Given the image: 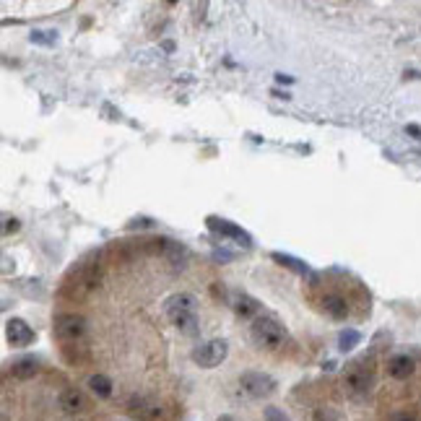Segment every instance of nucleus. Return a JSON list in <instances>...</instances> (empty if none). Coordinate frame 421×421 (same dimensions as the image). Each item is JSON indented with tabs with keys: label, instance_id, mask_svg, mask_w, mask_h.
<instances>
[{
	"label": "nucleus",
	"instance_id": "obj_1",
	"mask_svg": "<svg viewBox=\"0 0 421 421\" xmlns=\"http://www.w3.org/2000/svg\"><path fill=\"white\" fill-rule=\"evenodd\" d=\"M167 320L180 328L183 333L195 335L198 333V315H195V297L193 294H174L164 307Z\"/></svg>",
	"mask_w": 421,
	"mask_h": 421
},
{
	"label": "nucleus",
	"instance_id": "obj_2",
	"mask_svg": "<svg viewBox=\"0 0 421 421\" xmlns=\"http://www.w3.org/2000/svg\"><path fill=\"white\" fill-rule=\"evenodd\" d=\"M55 335H57V341L63 346H78L86 341L88 325L81 315L63 312L55 317Z\"/></svg>",
	"mask_w": 421,
	"mask_h": 421
},
{
	"label": "nucleus",
	"instance_id": "obj_3",
	"mask_svg": "<svg viewBox=\"0 0 421 421\" xmlns=\"http://www.w3.org/2000/svg\"><path fill=\"white\" fill-rule=\"evenodd\" d=\"M250 333H252V341L258 346H265V348H279L283 344V338H286V330H283V325L279 320H273V317H258L252 328H250Z\"/></svg>",
	"mask_w": 421,
	"mask_h": 421
},
{
	"label": "nucleus",
	"instance_id": "obj_4",
	"mask_svg": "<svg viewBox=\"0 0 421 421\" xmlns=\"http://www.w3.org/2000/svg\"><path fill=\"white\" fill-rule=\"evenodd\" d=\"M227 354H229L227 341H221V338H214V341H205V344L195 346L190 357H193V362L198 364V367L214 369V367H218L224 359H227Z\"/></svg>",
	"mask_w": 421,
	"mask_h": 421
},
{
	"label": "nucleus",
	"instance_id": "obj_5",
	"mask_svg": "<svg viewBox=\"0 0 421 421\" xmlns=\"http://www.w3.org/2000/svg\"><path fill=\"white\" fill-rule=\"evenodd\" d=\"M239 388H242V393H247L250 398H265L276 390V380L263 375V372H245L239 377Z\"/></svg>",
	"mask_w": 421,
	"mask_h": 421
},
{
	"label": "nucleus",
	"instance_id": "obj_6",
	"mask_svg": "<svg viewBox=\"0 0 421 421\" xmlns=\"http://www.w3.org/2000/svg\"><path fill=\"white\" fill-rule=\"evenodd\" d=\"M6 335H8L11 346H19V348H21V346H29L34 341V330L24 323V320H19V317L8 320V325H6Z\"/></svg>",
	"mask_w": 421,
	"mask_h": 421
},
{
	"label": "nucleus",
	"instance_id": "obj_7",
	"mask_svg": "<svg viewBox=\"0 0 421 421\" xmlns=\"http://www.w3.org/2000/svg\"><path fill=\"white\" fill-rule=\"evenodd\" d=\"M208 227L214 229L216 234H224V237L237 239L239 245H245V247L250 245V234H247V232H245V229H239V227H234L232 221H224V218L211 216V218H208Z\"/></svg>",
	"mask_w": 421,
	"mask_h": 421
},
{
	"label": "nucleus",
	"instance_id": "obj_8",
	"mask_svg": "<svg viewBox=\"0 0 421 421\" xmlns=\"http://www.w3.org/2000/svg\"><path fill=\"white\" fill-rule=\"evenodd\" d=\"M413 372H416V362L409 354H395L388 362V375L393 380H409Z\"/></svg>",
	"mask_w": 421,
	"mask_h": 421
},
{
	"label": "nucleus",
	"instance_id": "obj_9",
	"mask_svg": "<svg viewBox=\"0 0 421 421\" xmlns=\"http://www.w3.org/2000/svg\"><path fill=\"white\" fill-rule=\"evenodd\" d=\"M320 310H323L328 317H333V320H346L348 302H346V297H341V294H325L323 299H320Z\"/></svg>",
	"mask_w": 421,
	"mask_h": 421
},
{
	"label": "nucleus",
	"instance_id": "obj_10",
	"mask_svg": "<svg viewBox=\"0 0 421 421\" xmlns=\"http://www.w3.org/2000/svg\"><path fill=\"white\" fill-rule=\"evenodd\" d=\"M60 409L65 411V413H78V411H84L86 409V400H84V395L78 393L76 388H68L60 393Z\"/></svg>",
	"mask_w": 421,
	"mask_h": 421
},
{
	"label": "nucleus",
	"instance_id": "obj_11",
	"mask_svg": "<svg viewBox=\"0 0 421 421\" xmlns=\"http://www.w3.org/2000/svg\"><path fill=\"white\" fill-rule=\"evenodd\" d=\"M346 385L354 393H367L369 385H372V372H367V369H351L346 375Z\"/></svg>",
	"mask_w": 421,
	"mask_h": 421
},
{
	"label": "nucleus",
	"instance_id": "obj_12",
	"mask_svg": "<svg viewBox=\"0 0 421 421\" xmlns=\"http://www.w3.org/2000/svg\"><path fill=\"white\" fill-rule=\"evenodd\" d=\"M88 390L97 395V398H112V393H115V385H112V380L107 375H91L88 377Z\"/></svg>",
	"mask_w": 421,
	"mask_h": 421
},
{
	"label": "nucleus",
	"instance_id": "obj_13",
	"mask_svg": "<svg viewBox=\"0 0 421 421\" xmlns=\"http://www.w3.org/2000/svg\"><path fill=\"white\" fill-rule=\"evenodd\" d=\"M11 375L16 380H32L37 375V362L34 359H19L11 364Z\"/></svg>",
	"mask_w": 421,
	"mask_h": 421
},
{
	"label": "nucleus",
	"instance_id": "obj_14",
	"mask_svg": "<svg viewBox=\"0 0 421 421\" xmlns=\"http://www.w3.org/2000/svg\"><path fill=\"white\" fill-rule=\"evenodd\" d=\"M234 310H237L239 317H252V315H258L260 304L258 299H252L247 294H239L237 299H234Z\"/></svg>",
	"mask_w": 421,
	"mask_h": 421
},
{
	"label": "nucleus",
	"instance_id": "obj_15",
	"mask_svg": "<svg viewBox=\"0 0 421 421\" xmlns=\"http://www.w3.org/2000/svg\"><path fill=\"white\" fill-rule=\"evenodd\" d=\"M273 260H279L281 265H286V268H292L294 273H299V276H304L307 273V265H304L302 260H297V258H292V255H281V252H273Z\"/></svg>",
	"mask_w": 421,
	"mask_h": 421
},
{
	"label": "nucleus",
	"instance_id": "obj_16",
	"mask_svg": "<svg viewBox=\"0 0 421 421\" xmlns=\"http://www.w3.org/2000/svg\"><path fill=\"white\" fill-rule=\"evenodd\" d=\"M359 341H362V335H359V330H344V333L338 335V348L341 351H351L354 346H359Z\"/></svg>",
	"mask_w": 421,
	"mask_h": 421
},
{
	"label": "nucleus",
	"instance_id": "obj_17",
	"mask_svg": "<svg viewBox=\"0 0 421 421\" xmlns=\"http://www.w3.org/2000/svg\"><path fill=\"white\" fill-rule=\"evenodd\" d=\"M32 42L55 44V42H57V32H32Z\"/></svg>",
	"mask_w": 421,
	"mask_h": 421
},
{
	"label": "nucleus",
	"instance_id": "obj_18",
	"mask_svg": "<svg viewBox=\"0 0 421 421\" xmlns=\"http://www.w3.org/2000/svg\"><path fill=\"white\" fill-rule=\"evenodd\" d=\"M390 421H421L413 411H395L393 416H390Z\"/></svg>",
	"mask_w": 421,
	"mask_h": 421
},
{
	"label": "nucleus",
	"instance_id": "obj_19",
	"mask_svg": "<svg viewBox=\"0 0 421 421\" xmlns=\"http://www.w3.org/2000/svg\"><path fill=\"white\" fill-rule=\"evenodd\" d=\"M265 421H289V419H286L283 411H279L276 406H268V409H265Z\"/></svg>",
	"mask_w": 421,
	"mask_h": 421
},
{
	"label": "nucleus",
	"instance_id": "obj_20",
	"mask_svg": "<svg viewBox=\"0 0 421 421\" xmlns=\"http://www.w3.org/2000/svg\"><path fill=\"white\" fill-rule=\"evenodd\" d=\"M315 421H338V416H335L333 411H317V413H315Z\"/></svg>",
	"mask_w": 421,
	"mask_h": 421
},
{
	"label": "nucleus",
	"instance_id": "obj_21",
	"mask_svg": "<svg viewBox=\"0 0 421 421\" xmlns=\"http://www.w3.org/2000/svg\"><path fill=\"white\" fill-rule=\"evenodd\" d=\"M11 232H19V221L16 218H6V234H11Z\"/></svg>",
	"mask_w": 421,
	"mask_h": 421
},
{
	"label": "nucleus",
	"instance_id": "obj_22",
	"mask_svg": "<svg viewBox=\"0 0 421 421\" xmlns=\"http://www.w3.org/2000/svg\"><path fill=\"white\" fill-rule=\"evenodd\" d=\"M276 81H279V84H294V78L292 76H283V73H279V76H276Z\"/></svg>",
	"mask_w": 421,
	"mask_h": 421
},
{
	"label": "nucleus",
	"instance_id": "obj_23",
	"mask_svg": "<svg viewBox=\"0 0 421 421\" xmlns=\"http://www.w3.org/2000/svg\"><path fill=\"white\" fill-rule=\"evenodd\" d=\"M409 133H413V135H421V130L416 128V125H409Z\"/></svg>",
	"mask_w": 421,
	"mask_h": 421
},
{
	"label": "nucleus",
	"instance_id": "obj_24",
	"mask_svg": "<svg viewBox=\"0 0 421 421\" xmlns=\"http://www.w3.org/2000/svg\"><path fill=\"white\" fill-rule=\"evenodd\" d=\"M221 421H232V419H221Z\"/></svg>",
	"mask_w": 421,
	"mask_h": 421
}]
</instances>
